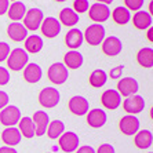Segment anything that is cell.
Instances as JSON below:
<instances>
[{
    "label": "cell",
    "instance_id": "obj_1",
    "mask_svg": "<svg viewBox=\"0 0 153 153\" xmlns=\"http://www.w3.org/2000/svg\"><path fill=\"white\" fill-rule=\"evenodd\" d=\"M29 62V54L24 48H14L10 51L7 58V65L11 71L19 72L25 68Z\"/></svg>",
    "mask_w": 153,
    "mask_h": 153
},
{
    "label": "cell",
    "instance_id": "obj_2",
    "mask_svg": "<svg viewBox=\"0 0 153 153\" xmlns=\"http://www.w3.org/2000/svg\"><path fill=\"white\" fill-rule=\"evenodd\" d=\"M105 35H106V30L102 26V24H93L85 29L83 37L90 46H100L105 39Z\"/></svg>",
    "mask_w": 153,
    "mask_h": 153
},
{
    "label": "cell",
    "instance_id": "obj_3",
    "mask_svg": "<svg viewBox=\"0 0 153 153\" xmlns=\"http://www.w3.org/2000/svg\"><path fill=\"white\" fill-rule=\"evenodd\" d=\"M59 101H61V94L54 87H46L39 94V103L43 108H47V109L55 108L59 103Z\"/></svg>",
    "mask_w": 153,
    "mask_h": 153
},
{
    "label": "cell",
    "instance_id": "obj_4",
    "mask_svg": "<svg viewBox=\"0 0 153 153\" xmlns=\"http://www.w3.org/2000/svg\"><path fill=\"white\" fill-rule=\"evenodd\" d=\"M47 76H48V80H50L51 83L59 85V84H64V83L68 80L69 72H68V68H66L64 64L55 62V64H53L50 68H48Z\"/></svg>",
    "mask_w": 153,
    "mask_h": 153
},
{
    "label": "cell",
    "instance_id": "obj_5",
    "mask_svg": "<svg viewBox=\"0 0 153 153\" xmlns=\"http://www.w3.org/2000/svg\"><path fill=\"white\" fill-rule=\"evenodd\" d=\"M88 17L95 24H103L111 18V8L106 4L94 3L91 4V7H88Z\"/></svg>",
    "mask_w": 153,
    "mask_h": 153
},
{
    "label": "cell",
    "instance_id": "obj_6",
    "mask_svg": "<svg viewBox=\"0 0 153 153\" xmlns=\"http://www.w3.org/2000/svg\"><path fill=\"white\" fill-rule=\"evenodd\" d=\"M43 19H44V14L40 8H30L26 10V14L24 17V26L30 32H35L40 28Z\"/></svg>",
    "mask_w": 153,
    "mask_h": 153
},
{
    "label": "cell",
    "instance_id": "obj_7",
    "mask_svg": "<svg viewBox=\"0 0 153 153\" xmlns=\"http://www.w3.org/2000/svg\"><path fill=\"white\" fill-rule=\"evenodd\" d=\"M21 120V111L14 105H7V106L1 109L0 113V123L6 127H14L17 123Z\"/></svg>",
    "mask_w": 153,
    "mask_h": 153
},
{
    "label": "cell",
    "instance_id": "obj_8",
    "mask_svg": "<svg viewBox=\"0 0 153 153\" xmlns=\"http://www.w3.org/2000/svg\"><path fill=\"white\" fill-rule=\"evenodd\" d=\"M43 36L47 39H54L61 33V22L54 17H47L43 19L42 25H40Z\"/></svg>",
    "mask_w": 153,
    "mask_h": 153
},
{
    "label": "cell",
    "instance_id": "obj_9",
    "mask_svg": "<svg viewBox=\"0 0 153 153\" xmlns=\"http://www.w3.org/2000/svg\"><path fill=\"white\" fill-rule=\"evenodd\" d=\"M123 109L128 114H134L135 116L137 113H141L145 109V100L141 95H137V94L130 95L123 102Z\"/></svg>",
    "mask_w": 153,
    "mask_h": 153
},
{
    "label": "cell",
    "instance_id": "obj_10",
    "mask_svg": "<svg viewBox=\"0 0 153 153\" xmlns=\"http://www.w3.org/2000/svg\"><path fill=\"white\" fill-rule=\"evenodd\" d=\"M102 44V51L105 55L108 57H116L121 53L123 50V43L119 37L116 36H109V37H105L103 42L101 43Z\"/></svg>",
    "mask_w": 153,
    "mask_h": 153
},
{
    "label": "cell",
    "instance_id": "obj_11",
    "mask_svg": "<svg viewBox=\"0 0 153 153\" xmlns=\"http://www.w3.org/2000/svg\"><path fill=\"white\" fill-rule=\"evenodd\" d=\"M139 126H141V123H139L138 117H135L134 114L123 116L120 123H119V128L124 135H135L139 130Z\"/></svg>",
    "mask_w": 153,
    "mask_h": 153
},
{
    "label": "cell",
    "instance_id": "obj_12",
    "mask_svg": "<svg viewBox=\"0 0 153 153\" xmlns=\"http://www.w3.org/2000/svg\"><path fill=\"white\" fill-rule=\"evenodd\" d=\"M58 143H59V148L65 153H72L79 148L80 141H79L77 134H75L72 131H66L59 137V142Z\"/></svg>",
    "mask_w": 153,
    "mask_h": 153
},
{
    "label": "cell",
    "instance_id": "obj_13",
    "mask_svg": "<svg viewBox=\"0 0 153 153\" xmlns=\"http://www.w3.org/2000/svg\"><path fill=\"white\" fill-rule=\"evenodd\" d=\"M101 102H102L105 109L114 111L121 105V95L119 94L117 90L109 88L101 95Z\"/></svg>",
    "mask_w": 153,
    "mask_h": 153
},
{
    "label": "cell",
    "instance_id": "obj_14",
    "mask_svg": "<svg viewBox=\"0 0 153 153\" xmlns=\"http://www.w3.org/2000/svg\"><path fill=\"white\" fill-rule=\"evenodd\" d=\"M68 106H69V111L73 114H76V116H84V114H87V112L90 111L88 101L82 95L72 97L71 100H69Z\"/></svg>",
    "mask_w": 153,
    "mask_h": 153
},
{
    "label": "cell",
    "instance_id": "obj_15",
    "mask_svg": "<svg viewBox=\"0 0 153 153\" xmlns=\"http://www.w3.org/2000/svg\"><path fill=\"white\" fill-rule=\"evenodd\" d=\"M139 90V84L134 77H123L119 80L117 83V91L121 97H130L137 94Z\"/></svg>",
    "mask_w": 153,
    "mask_h": 153
},
{
    "label": "cell",
    "instance_id": "obj_16",
    "mask_svg": "<svg viewBox=\"0 0 153 153\" xmlns=\"http://www.w3.org/2000/svg\"><path fill=\"white\" fill-rule=\"evenodd\" d=\"M7 35L13 42L21 43L28 37V29L21 22H11L7 26Z\"/></svg>",
    "mask_w": 153,
    "mask_h": 153
},
{
    "label": "cell",
    "instance_id": "obj_17",
    "mask_svg": "<svg viewBox=\"0 0 153 153\" xmlns=\"http://www.w3.org/2000/svg\"><path fill=\"white\" fill-rule=\"evenodd\" d=\"M32 120H33L35 127H36L35 135H37V137L44 135L47 131V127H48V123H50L48 114H47L44 111H37V112H35Z\"/></svg>",
    "mask_w": 153,
    "mask_h": 153
},
{
    "label": "cell",
    "instance_id": "obj_18",
    "mask_svg": "<svg viewBox=\"0 0 153 153\" xmlns=\"http://www.w3.org/2000/svg\"><path fill=\"white\" fill-rule=\"evenodd\" d=\"M132 24L137 29L139 30H146L148 28H150L153 24V18L148 11L143 10H138L135 11V14L132 17Z\"/></svg>",
    "mask_w": 153,
    "mask_h": 153
},
{
    "label": "cell",
    "instance_id": "obj_19",
    "mask_svg": "<svg viewBox=\"0 0 153 153\" xmlns=\"http://www.w3.org/2000/svg\"><path fill=\"white\" fill-rule=\"evenodd\" d=\"M108 120V116L103 109H91L87 112V123L90 127L100 128L102 127Z\"/></svg>",
    "mask_w": 153,
    "mask_h": 153
},
{
    "label": "cell",
    "instance_id": "obj_20",
    "mask_svg": "<svg viewBox=\"0 0 153 153\" xmlns=\"http://www.w3.org/2000/svg\"><path fill=\"white\" fill-rule=\"evenodd\" d=\"M83 42H84L83 32L77 28L71 29V30L66 33V36H65V43H66V46H68L71 50H77V48H80Z\"/></svg>",
    "mask_w": 153,
    "mask_h": 153
},
{
    "label": "cell",
    "instance_id": "obj_21",
    "mask_svg": "<svg viewBox=\"0 0 153 153\" xmlns=\"http://www.w3.org/2000/svg\"><path fill=\"white\" fill-rule=\"evenodd\" d=\"M42 76H43V71L37 64H28L24 68V79H25V82L30 83V84L40 82Z\"/></svg>",
    "mask_w": 153,
    "mask_h": 153
},
{
    "label": "cell",
    "instance_id": "obj_22",
    "mask_svg": "<svg viewBox=\"0 0 153 153\" xmlns=\"http://www.w3.org/2000/svg\"><path fill=\"white\" fill-rule=\"evenodd\" d=\"M21 138H22L21 132L15 127H7L1 132V141L7 146H11V148L21 142Z\"/></svg>",
    "mask_w": 153,
    "mask_h": 153
},
{
    "label": "cell",
    "instance_id": "obj_23",
    "mask_svg": "<svg viewBox=\"0 0 153 153\" xmlns=\"http://www.w3.org/2000/svg\"><path fill=\"white\" fill-rule=\"evenodd\" d=\"M7 14H8V18H10L13 22L22 21L26 14L25 4L22 3V1H19V0L13 1V4H10V7H8V10H7Z\"/></svg>",
    "mask_w": 153,
    "mask_h": 153
},
{
    "label": "cell",
    "instance_id": "obj_24",
    "mask_svg": "<svg viewBox=\"0 0 153 153\" xmlns=\"http://www.w3.org/2000/svg\"><path fill=\"white\" fill-rule=\"evenodd\" d=\"M83 55L76 50H71L65 54L64 57V65L69 69H79L83 65Z\"/></svg>",
    "mask_w": 153,
    "mask_h": 153
},
{
    "label": "cell",
    "instance_id": "obj_25",
    "mask_svg": "<svg viewBox=\"0 0 153 153\" xmlns=\"http://www.w3.org/2000/svg\"><path fill=\"white\" fill-rule=\"evenodd\" d=\"M59 22H61V25L68 26V28L75 26L79 22V14L69 7L62 8L59 13Z\"/></svg>",
    "mask_w": 153,
    "mask_h": 153
},
{
    "label": "cell",
    "instance_id": "obj_26",
    "mask_svg": "<svg viewBox=\"0 0 153 153\" xmlns=\"http://www.w3.org/2000/svg\"><path fill=\"white\" fill-rule=\"evenodd\" d=\"M24 42H25V48H24V50L29 54H37L43 50V44H44V43H43L42 37L37 35L28 36Z\"/></svg>",
    "mask_w": 153,
    "mask_h": 153
},
{
    "label": "cell",
    "instance_id": "obj_27",
    "mask_svg": "<svg viewBox=\"0 0 153 153\" xmlns=\"http://www.w3.org/2000/svg\"><path fill=\"white\" fill-rule=\"evenodd\" d=\"M152 142H153V135L149 130L138 131L135 135V139H134V143L139 149H148V148L152 146Z\"/></svg>",
    "mask_w": 153,
    "mask_h": 153
},
{
    "label": "cell",
    "instance_id": "obj_28",
    "mask_svg": "<svg viewBox=\"0 0 153 153\" xmlns=\"http://www.w3.org/2000/svg\"><path fill=\"white\" fill-rule=\"evenodd\" d=\"M137 61L143 68L150 69L153 66V48L152 47H145L141 48L137 54Z\"/></svg>",
    "mask_w": 153,
    "mask_h": 153
},
{
    "label": "cell",
    "instance_id": "obj_29",
    "mask_svg": "<svg viewBox=\"0 0 153 153\" xmlns=\"http://www.w3.org/2000/svg\"><path fill=\"white\" fill-rule=\"evenodd\" d=\"M113 21L117 24V25H127L130 19H131V13L130 10L124 7V6H119L113 10V13H111Z\"/></svg>",
    "mask_w": 153,
    "mask_h": 153
},
{
    "label": "cell",
    "instance_id": "obj_30",
    "mask_svg": "<svg viewBox=\"0 0 153 153\" xmlns=\"http://www.w3.org/2000/svg\"><path fill=\"white\" fill-rule=\"evenodd\" d=\"M106 82H108V73L105 71H102V69H95L94 72H91L88 79V83L94 88H100V87L106 84Z\"/></svg>",
    "mask_w": 153,
    "mask_h": 153
},
{
    "label": "cell",
    "instance_id": "obj_31",
    "mask_svg": "<svg viewBox=\"0 0 153 153\" xmlns=\"http://www.w3.org/2000/svg\"><path fill=\"white\" fill-rule=\"evenodd\" d=\"M35 131H36V127H35V123L30 117H21L19 120V132L21 135H24L25 138H33L35 137Z\"/></svg>",
    "mask_w": 153,
    "mask_h": 153
},
{
    "label": "cell",
    "instance_id": "obj_32",
    "mask_svg": "<svg viewBox=\"0 0 153 153\" xmlns=\"http://www.w3.org/2000/svg\"><path fill=\"white\" fill-rule=\"evenodd\" d=\"M65 131V124L61 120H54L51 123H48V127H47V135L50 139H57L59 138Z\"/></svg>",
    "mask_w": 153,
    "mask_h": 153
},
{
    "label": "cell",
    "instance_id": "obj_33",
    "mask_svg": "<svg viewBox=\"0 0 153 153\" xmlns=\"http://www.w3.org/2000/svg\"><path fill=\"white\" fill-rule=\"evenodd\" d=\"M88 7H90L88 0H75V1H73V8H72V10L76 11L77 14H83V13H85V11H88Z\"/></svg>",
    "mask_w": 153,
    "mask_h": 153
},
{
    "label": "cell",
    "instance_id": "obj_34",
    "mask_svg": "<svg viewBox=\"0 0 153 153\" xmlns=\"http://www.w3.org/2000/svg\"><path fill=\"white\" fill-rule=\"evenodd\" d=\"M143 1L145 0H124V7L127 8V10H130V11H138V10H141L142 8V6H143Z\"/></svg>",
    "mask_w": 153,
    "mask_h": 153
},
{
    "label": "cell",
    "instance_id": "obj_35",
    "mask_svg": "<svg viewBox=\"0 0 153 153\" xmlns=\"http://www.w3.org/2000/svg\"><path fill=\"white\" fill-rule=\"evenodd\" d=\"M10 46H8V43H4V42H0V62H4V61H7L8 55H10Z\"/></svg>",
    "mask_w": 153,
    "mask_h": 153
},
{
    "label": "cell",
    "instance_id": "obj_36",
    "mask_svg": "<svg viewBox=\"0 0 153 153\" xmlns=\"http://www.w3.org/2000/svg\"><path fill=\"white\" fill-rule=\"evenodd\" d=\"M8 82H10V72L3 66H0V85H6Z\"/></svg>",
    "mask_w": 153,
    "mask_h": 153
},
{
    "label": "cell",
    "instance_id": "obj_37",
    "mask_svg": "<svg viewBox=\"0 0 153 153\" xmlns=\"http://www.w3.org/2000/svg\"><path fill=\"white\" fill-rule=\"evenodd\" d=\"M95 153H114V148L109 143H102Z\"/></svg>",
    "mask_w": 153,
    "mask_h": 153
},
{
    "label": "cell",
    "instance_id": "obj_38",
    "mask_svg": "<svg viewBox=\"0 0 153 153\" xmlns=\"http://www.w3.org/2000/svg\"><path fill=\"white\" fill-rule=\"evenodd\" d=\"M8 101H10V98H8V94L4 93V91H0V109H4V108L8 105Z\"/></svg>",
    "mask_w": 153,
    "mask_h": 153
},
{
    "label": "cell",
    "instance_id": "obj_39",
    "mask_svg": "<svg viewBox=\"0 0 153 153\" xmlns=\"http://www.w3.org/2000/svg\"><path fill=\"white\" fill-rule=\"evenodd\" d=\"M121 73H123V65H119V66H116V68L112 69L111 73H109V76H111L112 79H119L121 76Z\"/></svg>",
    "mask_w": 153,
    "mask_h": 153
},
{
    "label": "cell",
    "instance_id": "obj_40",
    "mask_svg": "<svg viewBox=\"0 0 153 153\" xmlns=\"http://www.w3.org/2000/svg\"><path fill=\"white\" fill-rule=\"evenodd\" d=\"M8 7H10V0H0V15L6 14Z\"/></svg>",
    "mask_w": 153,
    "mask_h": 153
},
{
    "label": "cell",
    "instance_id": "obj_41",
    "mask_svg": "<svg viewBox=\"0 0 153 153\" xmlns=\"http://www.w3.org/2000/svg\"><path fill=\"white\" fill-rule=\"evenodd\" d=\"M76 153H95V150H94L93 148H91V146L84 145V146H80Z\"/></svg>",
    "mask_w": 153,
    "mask_h": 153
},
{
    "label": "cell",
    "instance_id": "obj_42",
    "mask_svg": "<svg viewBox=\"0 0 153 153\" xmlns=\"http://www.w3.org/2000/svg\"><path fill=\"white\" fill-rule=\"evenodd\" d=\"M0 153H18V152L11 146H4V148H0Z\"/></svg>",
    "mask_w": 153,
    "mask_h": 153
},
{
    "label": "cell",
    "instance_id": "obj_43",
    "mask_svg": "<svg viewBox=\"0 0 153 153\" xmlns=\"http://www.w3.org/2000/svg\"><path fill=\"white\" fill-rule=\"evenodd\" d=\"M146 36H148V40H149L150 43H153V28H152V26H150V28H148Z\"/></svg>",
    "mask_w": 153,
    "mask_h": 153
},
{
    "label": "cell",
    "instance_id": "obj_44",
    "mask_svg": "<svg viewBox=\"0 0 153 153\" xmlns=\"http://www.w3.org/2000/svg\"><path fill=\"white\" fill-rule=\"evenodd\" d=\"M97 3H102V4H111V3H113V0H97Z\"/></svg>",
    "mask_w": 153,
    "mask_h": 153
},
{
    "label": "cell",
    "instance_id": "obj_45",
    "mask_svg": "<svg viewBox=\"0 0 153 153\" xmlns=\"http://www.w3.org/2000/svg\"><path fill=\"white\" fill-rule=\"evenodd\" d=\"M55 1H58V3H62V1H66V0H55Z\"/></svg>",
    "mask_w": 153,
    "mask_h": 153
},
{
    "label": "cell",
    "instance_id": "obj_46",
    "mask_svg": "<svg viewBox=\"0 0 153 153\" xmlns=\"http://www.w3.org/2000/svg\"><path fill=\"white\" fill-rule=\"evenodd\" d=\"M10 1H17V0H10Z\"/></svg>",
    "mask_w": 153,
    "mask_h": 153
},
{
    "label": "cell",
    "instance_id": "obj_47",
    "mask_svg": "<svg viewBox=\"0 0 153 153\" xmlns=\"http://www.w3.org/2000/svg\"><path fill=\"white\" fill-rule=\"evenodd\" d=\"M150 153H152V152H150Z\"/></svg>",
    "mask_w": 153,
    "mask_h": 153
}]
</instances>
